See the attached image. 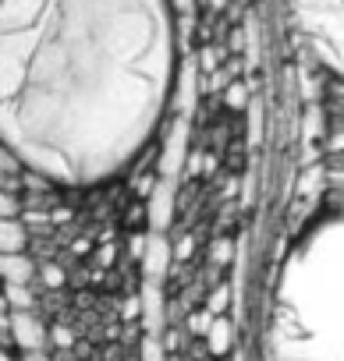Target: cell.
I'll return each instance as SVG.
<instances>
[{"mask_svg":"<svg viewBox=\"0 0 344 361\" xmlns=\"http://www.w3.org/2000/svg\"><path fill=\"white\" fill-rule=\"evenodd\" d=\"M178 75L170 0H0V149L89 188L153 138Z\"/></svg>","mask_w":344,"mask_h":361,"instance_id":"6da1fadb","label":"cell"},{"mask_svg":"<svg viewBox=\"0 0 344 361\" xmlns=\"http://www.w3.org/2000/svg\"><path fill=\"white\" fill-rule=\"evenodd\" d=\"M0 361H15V354H11V350H8L4 343H0Z\"/></svg>","mask_w":344,"mask_h":361,"instance_id":"277c9868","label":"cell"},{"mask_svg":"<svg viewBox=\"0 0 344 361\" xmlns=\"http://www.w3.org/2000/svg\"><path fill=\"white\" fill-rule=\"evenodd\" d=\"M270 361H344V227L337 216L312 224L280 262Z\"/></svg>","mask_w":344,"mask_h":361,"instance_id":"7a4b0ae2","label":"cell"},{"mask_svg":"<svg viewBox=\"0 0 344 361\" xmlns=\"http://www.w3.org/2000/svg\"><path fill=\"white\" fill-rule=\"evenodd\" d=\"M295 18L305 29V36L330 57V64L340 61V18H344V0H291Z\"/></svg>","mask_w":344,"mask_h":361,"instance_id":"3957f363","label":"cell"}]
</instances>
